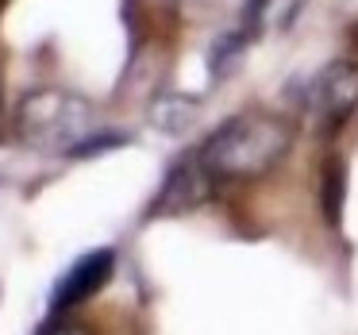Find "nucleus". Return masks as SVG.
<instances>
[{"instance_id": "0eeeda50", "label": "nucleus", "mask_w": 358, "mask_h": 335, "mask_svg": "<svg viewBox=\"0 0 358 335\" xmlns=\"http://www.w3.org/2000/svg\"><path fill=\"white\" fill-rule=\"evenodd\" d=\"M343 201H347V170L339 158H327L324 173H320V204H324V220L339 227L343 220Z\"/></svg>"}, {"instance_id": "423d86ee", "label": "nucleus", "mask_w": 358, "mask_h": 335, "mask_svg": "<svg viewBox=\"0 0 358 335\" xmlns=\"http://www.w3.org/2000/svg\"><path fill=\"white\" fill-rule=\"evenodd\" d=\"M147 120H150V127H158L162 135H181L196 120V101H185V97H178V93H162V97L150 101Z\"/></svg>"}, {"instance_id": "f257e3e1", "label": "nucleus", "mask_w": 358, "mask_h": 335, "mask_svg": "<svg viewBox=\"0 0 358 335\" xmlns=\"http://www.w3.org/2000/svg\"><path fill=\"white\" fill-rule=\"evenodd\" d=\"M293 139L296 131L285 116L266 108H247L227 116L201 143L196 155L216 181H255L285 162V155L293 150Z\"/></svg>"}, {"instance_id": "f03ea898", "label": "nucleus", "mask_w": 358, "mask_h": 335, "mask_svg": "<svg viewBox=\"0 0 358 335\" xmlns=\"http://www.w3.org/2000/svg\"><path fill=\"white\" fill-rule=\"evenodd\" d=\"M101 131L96 108L70 89H35L16 108V135L43 155H73Z\"/></svg>"}, {"instance_id": "6e6552de", "label": "nucleus", "mask_w": 358, "mask_h": 335, "mask_svg": "<svg viewBox=\"0 0 358 335\" xmlns=\"http://www.w3.org/2000/svg\"><path fill=\"white\" fill-rule=\"evenodd\" d=\"M39 335H89L81 324H66V320H55L50 327H43Z\"/></svg>"}, {"instance_id": "7ed1b4c3", "label": "nucleus", "mask_w": 358, "mask_h": 335, "mask_svg": "<svg viewBox=\"0 0 358 335\" xmlns=\"http://www.w3.org/2000/svg\"><path fill=\"white\" fill-rule=\"evenodd\" d=\"M355 108H358V62L335 58L308 81L304 112L320 131H339L355 116Z\"/></svg>"}, {"instance_id": "20e7f679", "label": "nucleus", "mask_w": 358, "mask_h": 335, "mask_svg": "<svg viewBox=\"0 0 358 335\" xmlns=\"http://www.w3.org/2000/svg\"><path fill=\"white\" fill-rule=\"evenodd\" d=\"M212 185H216V178L204 170L201 155L193 150L189 158H181V162L170 166V173H166V181H162V189H158V197L150 201L147 220H155V216H185V212L196 208V204L208 201Z\"/></svg>"}, {"instance_id": "1a4fd4ad", "label": "nucleus", "mask_w": 358, "mask_h": 335, "mask_svg": "<svg viewBox=\"0 0 358 335\" xmlns=\"http://www.w3.org/2000/svg\"><path fill=\"white\" fill-rule=\"evenodd\" d=\"M4 4H8V0H0V12H4Z\"/></svg>"}, {"instance_id": "39448f33", "label": "nucleus", "mask_w": 358, "mask_h": 335, "mask_svg": "<svg viewBox=\"0 0 358 335\" xmlns=\"http://www.w3.org/2000/svg\"><path fill=\"white\" fill-rule=\"evenodd\" d=\"M112 273H116V250L112 247H96V250H89V255H81L78 262L58 278L55 293H50L55 316H66L70 308L93 301V297L112 281Z\"/></svg>"}]
</instances>
